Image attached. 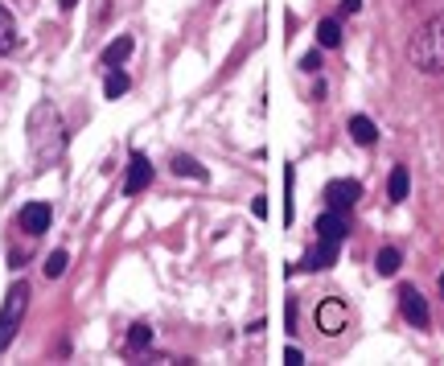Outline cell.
Listing matches in <instances>:
<instances>
[{
	"label": "cell",
	"instance_id": "ac0fdd59",
	"mask_svg": "<svg viewBox=\"0 0 444 366\" xmlns=\"http://www.w3.org/2000/svg\"><path fill=\"white\" fill-rule=\"evenodd\" d=\"M148 346H152V329H148V325H132V329H128V350H132V354H140V350H148Z\"/></svg>",
	"mask_w": 444,
	"mask_h": 366
},
{
	"label": "cell",
	"instance_id": "7c38bea8",
	"mask_svg": "<svg viewBox=\"0 0 444 366\" xmlns=\"http://www.w3.org/2000/svg\"><path fill=\"white\" fill-rule=\"evenodd\" d=\"M13 49H17V21H13V13L0 4V58L13 54Z\"/></svg>",
	"mask_w": 444,
	"mask_h": 366
},
{
	"label": "cell",
	"instance_id": "7402d4cb",
	"mask_svg": "<svg viewBox=\"0 0 444 366\" xmlns=\"http://www.w3.org/2000/svg\"><path fill=\"white\" fill-rule=\"evenodd\" d=\"M284 362H288V366H304V354L296 350V346H288V350H284Z\"/></svg>",
	"mask_w": 444,
	"mask_h": 366
},
{
	"label": "cell",
	"instance_id": "9a60e30c",
	"mask_svg": "<svg viewBox=\"0 0 444 366\" xmlns=\"http://www.w3.org/2000/svg\"><path fill=\"white\" fill-rule=\"evenodd\" d=\"M173 173H177V177H193V181H206V177H210V173L202 169L193 157H186V152H177V157H173Z\"/></svg>",
	"mask_w": 444,
	"mask_h": 366
},
{
	"label": "cell",
	"instance_id": "d6986e66",
	"mask_svg": "<svg viewBox=\"0 0 444 366\" xmlns=\"http://www.w3.org/2000/svg\"><path fill=\"white\" fill-rule=\"evenodd\" d=\"M66 264H71L66 251H49V255H46V276H49V280H58V276L66 272Z\"/></svg>",
	"mask_w": 444,
	"mask_h": 366
},
{
	"label": "cell",
	"instance_id": "ba28073f",
	"mask_svg": "<svg viewBox=\"0 0 444 366\" xmlns=\"http://www.w3.org/2000/svg\"><path fill=\"white\" fill-rule=\"evenodd\" d=\"M317 239H329V243H342L346 235H350V222H346V214L342 210H325L321 219H317Z\"/></svg>",
	"mask_w": 444,
	"mask_h": 366
},
{
	"label": "cell",
	"instance_id": "9c48e42d",
	"mask_svg": "<svg viewBox=\"0 0 444 366\" xmlns=\"http://www.w3.org/2000/svg\"><path fill=\"white\" fill-rule=\"evenodd\" d=\"M337 247H342V243L317 239V247H313V251L301 260V268H304V272H325V268H333V264H337Z\"/></svg>",
	"mask_w": 444,
	"mask_h": 366
},
{
	"label": "cell",
	"instance_id": "7a4b0ae2",
	"mask_svg": "<svg viewBox=\"0 0 444 366\" xmlns=\"http://www.w3.org/2000/svg\"><path fill=\"white\" fill-rule=\"evenodd\" d=\"M25 309H29V284H25V280H17V284L4 293V305H0V354L13 346L17 329H21Z\"/></svg>",
	"mask_w": 444,
	"mask_h": 366
},
{
	"label": "cell",
	"instance_id": "5b68a950",
	"mask_svg": "<svg viewBox=\"0 0 444 366\" xmlns=\"http://www.w3.org/2000/svg\"><path fill=\"white\" fill-rule=\"evenodd\" d=\"M358 197H362V181H354V177H333V181L325 185V206L329 210H342V214H346Z\"/></svg>",
	"mask_w": 444,
	"mask_h": 366
},
{
	"label": "cell",
	"instance_id": "44dd1931",
	"mask_svg": "<svg viewBox=\"0 0 444 366\" xmlns=\"http://www.w3.org/2000/svg\"><path fill=\"white\" fill-rule=\"evenodd\" d=\"M301 71H308V74L321 71V54H317V49H308V54L301 58Z\"/></svg>",
	"mask_w": 444,
	"mask_h": 366
},
{
	"label": "cell",
	"instance_id": "6da1fadb",
	"mask_svg": "<svg viewBox=\"0 0 444 366\" xmlns=\"http://www.w3.org/2000/svg\"><path fill=\"white\" fill-rule=\"evenodd\" d=\"M407 58L420 74H444V13L424 21L407 46Z\"/></svg>",
	"mask_w": 444,
	"mask_h": 366
},
{
	"label": "cell",
	"instance_id": "4fadbf2b",
	"mask_svg": "<svg viewBox=\"0 0 444 366\" xmlns=\"http://www.w3.org/2000/svg\"><path fill=\"white\" fill-rule=\"evenodd\" d=\"M317 46H321V49H337V46H342V25L333 21V17H325V21L317 25Z\"/></svg>",
	"mask_w": 444,
	"mask_h": 366
},
{
	"label": "cell",
	"instance_id": "3957f363",
	"mask_svg": "<svg viewBox=\"0 0 444 366\" xmlns=\"http://www.w3.org/2000/svg\"><path fill=\"white\" fill-rule=\"evenodd\" d=\"M399 313L407 317V325H416V329H428L432 325V313H428V300L416 284H403L399 288Z\"/></svg>",
	"mask_w": 444,
	"mask_h": 366
},
{
	"label": "cell",
	"instance_id": "cb8c5ba5",
	"mask_svg": "<svg viewBox=\"0 0 444 366\" xmlns=\"http://www.w3.org/2000/svg\"><path fill=\"white\" fill-rule=\"evenodd\" d=\"M74 4H78V0H58V8H62V13H71Z\"/></svg>",
	"mask_w": 444,
	"mask_h": 366
},
{
	"label": "cell",
	"instance_id": "8992f818",
	"mask_svg": "<svg viewBox=\"0 0 444 366\" xmlns=\"http://www.w3.org/2000/svg\"><path fill=\"white\" fill-rule=\"evenodd\" d=\"M148 185H152V161H148L144 152H132V157H128V177H124V194L136 197V194H144Z\"/></svg>",
	"mask_w": 444,
	"mask_h": 366
},
{
	"label": "cell",
	"instance_id": "d4e9b609",
	"mask_svg": "<svg viewBox=\"0 0 444 366\" xmlns=\"http://www.w3.org/2000/svg\"><path fill=\"white\" fill-rule=\"evenodd\" d=\"M440 296H444V272H440Z\"/></svg>",
	"mask_w": 444,
	"mask_h": 366
},
{
	"label": "cell",
	"instance_id": "52a82bcc",
	"mask_svg": "<svg viewBox=\"0 0 444 366\" xmlns=\"http://www.w3.org/2000/svg\"><path fill=\"white\" fill-rule=\"evenodd\" d=\"M49 222H54V210H49L46 202H29V206H21V214H17V226H21L25 235H42V231H49Z\"/></svg>",
	"mask_w": 444,
	"mask_h": 366
},
{
	"label": "cell",
	"instance_id": "2e32d148",
	"mask_svg": "<svg viewBox=\"0 0 444 366\" xmlns=\"http://www.w3.org/2000/svg\"><path fill=\"white\" fill-rule=\"evenodd\" d=\"M128 87H132V78L119 71V66H116V71H107V78H103V95H107V99L128 95Z\"/></svg>",
	"mask_w": 444,
	"mask_h": 366
},
{
	"label": "cell",
	"instance_id": "30bf717a",
	"mask_svg": "<svg viewBox=\"0 0 444 366\" xmlns=\"http://www.w3.org/2000/svg\"><path fill=\"white\" fill-rule=\"evenodd\" d=\"M132 49H136L132 33H119L116 42H112V46H107L103 54H99V62H103L107 71H116V66H124V62H128V54H132Z\"/></svg>",
	"mask_w": 444,
	"mask_h": 366
},
{
	"label": "cell",
	"instance_id": "ffe728a7",
	"mask_svg": "<svg viewBox=\"0 0 444 366\" xmlns=\"http://www.w3.org/2000/svg\"><path fill=\"white\" fill-rule=\"evenodd\" d=\"M292 177H296V169L284 165V222H292Z\"/></svg>",
	"mask_w": 444,
	"mask_h": 366
},
{
	"label": "cell",
	"instance_id": "e0dca14e",
	"mask_svg": "<svg viewBox=\"0 0 444 366\" xmlns=\"http://www.w3.org/2000/svg\"><path fill=\"white\" fill-rule=\"evenodd\" d=\"M399 264H403V255H399V247H383L378 255H374V268H378V276H395Z\"/></svg>",
	"mask_w": 444,
	"mask_h": 366
},
{
	"label": "cell",
	"instance_id": "5bb4252c",
	"mask_svg": "<svg viewBox=\"0 0 444 366\" xmlns=\"http://www.w3.org/2000/svg\"><path fill=\"white\" fill-rule=\"evenodd\" d=\"M407 190H412V177H407L403 165H395V169H391V181H387V197H391V202H403Z\"/></svg>",
	"mask_w": 444,
	"mask_h": 366
},
{
	"label": "cell",
	"instance_id": "8fae6325",
	"mask_svg": "<svg viewBox=\"0 0 444 366\" xmlns=\"http://www.w3.org/2000/svg\"><path fill=\"white\" fill-rule=\"evenodd\" d=\"M350 136H354V145L371 148L374 140H378V128H374L371 116H350Z\"/></svg>",
	"mask_w": 444,
	"mask_h": 366
},
{
	"label": "cell",
	"instance_id": "603a6c76",
	"mask_svg": "<svg viewBox=\"0 0 444 366\" xmlns=\"http://www.w3.org/2000/svg\"><path fill=\"white\" fill-rule=\"evenodd\" d=\"M358 8H362V0H342V4H337V13H342V17H354Z\"/></svg>",
	"mask_w": 444,
	"mask_h": 366
},
{
	"label": "cell",
	"instance_id": "277c9868",
	"mask_svg": "<svg viewBox=\"0 0 444 366\" xmlns=\"http://www.w3.org/2000/svg\"><path fill=\"white\" fill-rule=\"evenodd\" d=\"M346 325H350V309H346L337 296H329V300L317 305V329H321L325 338H337Z\"/></svg>",
	"mask_w": 444,
	"mask_h": 366
}]
</instances>
